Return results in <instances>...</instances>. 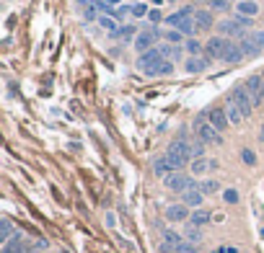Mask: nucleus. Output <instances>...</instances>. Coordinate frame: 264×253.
<instances>
[{"instance_id": "1", "label": "nucleus", "mask_w": 264, "mask_h": 253, "mask_svg": "<svg viewBox=\"0 0 264 253\" xmlns=\"http://www.w3.org/2000/svg\"><path fill=\"white\" fill-rule=\"evenodd\" d=\"M166 155L176 163V168L181 171V168H186V163H189V160L195 158V155H192V142H186L184 137H176V140H171V142H169Z\"/></svg>"}, {"instance_id": "2", "label": "nucleus", "mask_w": 264, "mask_h": 253, "mask_svg": "<svg viewBox=\"0 0 264 253\" xmlns=\"http://www.w3.org/2000/svg\"><path fill=\"white\" fill-rule=\"evenodd\" d=\"M195 130H197V140L205 142V145H220V142H223L220 132L207 121V111H205V114H197V119H195Z\"/></svg>"}, {"instance_id": "3", "label": "nucleus", "mask_w": 264, "mask_h": 253, "mask_svg": "<svg viewBox=\"0 0 264 253\" xmlns=\"http://www.w3.org/2000/svg\"><path fill=\"white\" fill-rule=\"evenodd\" d=\"M163 186H166L169 191H174V194H184V191H189V189H200V184H197L192 176H186L184 171H176V173L166 176V179H163Z\"/></svg>"}, {"instance_id": "4", "label": "nucleus", "mask_w": 264, "mask_h": 253, "mask_svg": "<svg viewBox=\"0 0 264 253\" xmlns=\"http://www.w3.org/2000/svg\"><path fill=\"white\" fill-rule=\"evenodd\" d=\"M158 39H161V31H158V29H145V31H140V34H137V39L132 41V44H135V52H137V55L150 52L153 47H158V44H161Z\"/></svg>"}, {"instance_id": "5", "label": "nucleus", "mask_w": 264, "mask_h": 253, "mask_svg": "<svg viewBox=\"0 0 264 253\" xmlns=\"http://www.w3.org/2000/svg\"><path fill=\"white\" fill-rule=\"evenodd\" d=\"M163 62V55H161V49L158 47H153L150 52H145V55H137V60H135V67L140 70V72H148V70H153L156 65H161Z\"/></svg>"}, {"instance_id": "6", "label": "nucleus", "mask_w": 264, "mask_h": 253, "mask_svg": "<svg viewBox=\"0 0 264 253\" xmlns=\"http://www.w3.org/2000/svg\"><path fill=\"white\" fill-rule=\"evenodd\" d=\"M233 98H236L238 109L244 111V119H249V116L254 114V101H251V96H249L246 86H236V88H233Z\"/></svg>"}, {"instance_id": "7", "label": "nucleus", "mask_w": 264, "mask_h": 253, "mask_svg": "<svg viewBox=\"0 0 264 253\" xmlns=\"http://www.w3.org/2000/svg\"><path fill=\"white\" fill-rule=\"evenodd\" d=\"M241 60H244V52H241V47H238V41L228 39V44H225V49H223V55H220V62H225V65H238Z\"/></svg>"}, {"instance_id": "8", "label": "nucleus", "mask_w": 264, "mask_h": 253, "mask_svg": "<svg viewBox=\"0 0 264 253\" xmlns=\"http://www.w3.org/2000/svg\"><path fill=\"white\" fill-rule=\"evenodd\" d=\"M192 217V209L186 207V204H171L166 207V220L169 222H189Z\"/></svg>"}, {"instance_id": "9", "label": "nucleus", "mask_w": 264, "mask_h": 253, "mask_svg": "<svg viewBox=\"0 0 264 253\" xmlns=\"http://www.w3.org/2000/svg\"><path fill=\"white\" fill-rule=\"evenodd\" d=\"M207 121L215 127V130L218 132H225V130H228V114H225V109H220V106H212L210 111H207Z\"/></svg>"}, {"instance_id": "10", "label": "nucleus", "mask_w": 264, "mask_h": 253, "mask_svg": "<svg viewBox=\"0 0 264 253\" xmlns=\"http://www.w3.org/2000/svg\"><path fill=\"white\" fill-rule=\"evenodd\" d=\"M176 171H179V168H176V163H174L169 155H161V158L153 160V173L161 176V179H166V176H171V173H176Z\"/></svg>"}, {"instance_id": "11", "label": "nucleus", "mask_w": 264, "mask_h": 253, "mask_svg": "<svg viewBox=\"0 0 264 253\" xmlns=\"http://www.w3.org/2000/svg\"><path fill=\"white\" fill-rule=\"evenodd\" d=\"M225 44H228V39H225V36H220V34H215V36H210V39H207V44H205V52H207V60H212V57H218V60H220V55H223V49H225Z\"/></svg>"}, {"instance_id": "12", "label": "nucleus", "mask_w": 264, "mask_h": 253, "mask_svg": "<svg viewBox=\"0 0 264 253\" xmlns=\"http://www.w3.org/2000/svg\"><path fill=\"white\" fill-rule=\"evenodd\" d=\"M195 11L197 8H192V6H186V8H179L176 13H169L166 16V26H174V29H179L186 18H195Z\"/></svg>"}, {"instance_id": "13", "label": "nucleus", "mask_w": 264, "mask_h": 253, "mask_svg": "<svg viewBox=\"0 0 264 253\" xmlns=\"http://www.w3.org/2000/svg\"><path fill=\"white\" fill-rule=\"evenodd\" d=\"M210 67V60L207 57H186L184 60V70L189 75H197V72H205Z\"/></svg>"}, {"instance_id": "14", "label": "nucleus", "mask_w": 264, "mask_h": 253, "mask_svg": "<svg viewBox=\"0 0 264 253\" xmlns=\"http://www.w3.org/2000/svg\"><path fill=\"white\" fill-rule=\"evenodd\" d=\"M0 253H29V243L23 240L21 233H16V235L3 245V250H0Z\"/></svg>"}, {"instance_id": "15", "label": "nucleus", "mask_w": 264, "mask_h": 253, "mask_svg": "<svg viewBox=\"0 0 264 253\" xmlns=\"http://www.w3.org/2000/svg\"><path fill=\"white\" fill-rule=\"evenodd\" d=\"M225 114H228V121L231 124H241L244 121V111L238 109V104H236V98H233V93L225 98Z\"/></svg>"}, {"instance_id": "16", "label": "nucleus", "mask_w": 264, "mask_h": 253, "mask_svg": "<svg viewBox=\"0 0 264 253\" xmlns=\"http://www.w3.org/2000/svg\"><path fill=\"white\" fill-rule=\"evenodd\" d=\"M202 201H205V194H202L200 189H189V191L181 194V204H186L189 209H200Z\"/></svg>"}, {"instance_id": "17", "label": "nucleus", "mask_w": 264, "mask_h": 253, "mask_svg": "<svg viewBox=\"0 0 264 253\" xmlns=\"http://www.w3.org/2000/svg\"><path fill=\"white\" fill-rule=\"evenodd\" d=\"M215 168H218V160H212V158H200V160L192 163V173H195V176H205V173L215 171Z\"/></svg>"}, {"instance_id": "18", "label": "nucleus", "mask_w": 264, "mask_h": 253, "mask_svg": "<svg viewBox=\"0 0 264 253\" xmlns=\"http://www.w3.org/2000/svg\"><path fill=\"white\" fill-rule=\"evenodd\" d=\"M238 47H241V52H244V57H259V55L264 52V49H261V47L256 44V41L251 39V34H249V36H244V39L238 41Z\"/></svg>"}, {"instance_id": "19", "label": "nucleus", "mask_w": 264, "mask_h": 253, "mask_svg": "<svg viewBox=\"0 0 264 253\" xmlns=\"http://www.w3.org/2000/svg\"><path fill=\"white\" fill-rule=\"evenodd\" d=\"M195 23H197V29H200V31H207V29L218 26L210 11H195Z\"/></svg>"}, {"instance_id": "20", "label": "nucleus", "mask_w": 264, "mask_h": 253, "mask_svg": "<svg viewBox=\"0 0 264 253\" xmlns=\"http://www.w3.org/2000/svg\"><path fill=\"white\" fill-rule=\"evenodd\" d=\"M236 13H238V16H246V18H254V16L259 13L256 0H241V3H236Z\"/></svg>"}, {"instance_id": "21", "label": "nucleus", "mask_w": 264, "mask_h": 253, "mask_svg": "<svg viewBox=\"0 0 264 253\" xmlns=\"http://www.w3.org/2000/svg\"><path fill=\"white\" fill-rule=\"evenodd\" d=\"M137 26H132V23H125V26H119V31L117 34H111V39H125V41H135L137 39Z\"/></svg>"}, {"instance_id": "22", "label": "nucleus", "mask_w": 264, "mask_h": 253, "mask_svg": "<svg viewBox=\"0 0 264 253\" xmlns=\"http://www.w3.org/2000/svg\"><path fill=\"white\" fill-rule=\"evenodd\" d=\"M171 72H174V62H171V60H163L161 65H156L153 70H148L145 75H148V78H161V75H171Z\"/></svg>"}, {"instance_id": "23", "label": "nucleus", "mask_w": 264, "mask_h": 253, "mask_svg": "<svg viewBox=\"0 0 264 253\" xmlns=\"http://www.w3.org/2000/svg\"><path fill=\"white\" fill-rule=\"evenodd\" d=\"M13 235H16V230H13L11 220H8V217H3V220H0V240H3V245H6Z\"/></svg>"}, {"instance_id": "24", "label": "nucleus", "mask_w": 264, "mask_h": 253, "mask_svg": "<svg viewBox=\"0 0 264 253\" xmlns=\"http://www.w3.org/2000/svg\"><path fill=\"white\" fill-rule=\"evenodd\" d=\"M207 222H210V212H205V209H195L189 217V225H195V227H202Z\"/></svg>"}, {"instance_id": "25", "label": "nucleus", "mask_w": 264, "mask_h": 253, "mask_svg": "<svg viewBox=\"0 0 264 253\" xmlns=\"http://www.w3.org/2000/svg\"><path fill=\"white\" fill-rule=\"evenodd\" d=\"M184 240H186V243H192V245H197V243L202 240V233H200V227H195V225H186Z\"/></svg>"}, {"instance_id": "26", "label": "nucleus", "mask_w": 264, "mask_h": 253, "mask_svg": "<svg viewBox=\"0 0 264 253\" xmlns=\"http://www.w3.org/2000/svg\"><path fill=\"white\" fill-rule=\"evenodd\" d=\"M99 26H101L104 31H109V34H117V31H119L117 18H111V16H101V18H99Z\"/></svg>"}, {"instance_id": "27", "label": "nucleus", "mask_w": 264, "mask_h": 253, "mask_svg": "<svg viewBox=\"0 0 264 253\" xmlns=\"http://www.w3.org/2000/svg\"><path fill=\"white\" fill-rule=\"evenodd\" d=\"M99 18H101V13H99V6H96V3H91V6L83 8V21H86V23H93V21H99Z\"/></svg>"}, {"instance_id": "28", "label": "nucleus", "mask_w": 264, "mask_h": 253, "mask_svg": "<svg viewBox=\"0 0 264 253\" xmlns=\"http://www.w3.org/2000/svg\"><path fill=\"white\" fill-rule=\"evenodd\" d=\"M184 49L189 52V57H200V52H202V44H200L197 39H186V41H184Z\"/></svg>"}, {"instance_id": "29", "label": "nucleus", "mask_w": 264, "mask_h": 253, "mask_svg": "<svg viewBox=\"0 0 264 253\" xmlns=\"http://www.w3.org/2000/svg\"><path fill=\"white\" fill-rule=\"evenodd\" d=\"M218 189H220V184H218L215 179H205V181L200 184V191H202L205 196H210V194H215Z\"/></svg>"}, {"instance_id": "30", "label": "nucleus", "mask_w": 264, "mask_h": 253, "mask_svg": "<svg viewBox=\"0 0 264 253\" xmlns=\"http://www.w3.org/2000/svg\"><path fill=\"white\" fill-rule=\"evenodd\" d=\"M181 39H184V34H181V31H176V29L166 34V41H169L171 47H181Z\"/></svg>"}, {"instance_id": "31", "label": "nucleus", "mask_w": 264, "mask_h": 253, "mask_svg": "<svg viewBox=\"0 0 264 253\" xmlns=\"http://www.w3.org/2000/svg\"><path fill=\"white\" fill-rule=\"evenodd\" d=\"M132 16L135 18H145V16H150V8L145 3H137V6H132Z\"/></svg>"}, {"instance_id": "32", "label": "nucleus", "mask_w": 264, "mask_h": 253, "mask_svg": "<svg viewBox=\"0 0 264 253\" xmlns=\"http://www.w3.org/2000/svg\"><path fill=\"white\" fill-rule=\"evenodd\" d=\"M192 155H195V160H200V158H207L205 155V142H192Z\"/></svg>"}, {"instance_id": "33", "label": "nucleus", "mask_w": 264, "mask_h": 253, "mask_svg": "<svg viewBox=\"0 0 264 253\" xmlns=\"http://www.w3.org/2000/svg\"><path fill=\"white\" fill-rule=\"evenodd\" d=\"M241 160H244L246 165H254V163H256V153L246 147V150H241Z\"/></svg>"}, {"instance_id": "34", "label": "nucleus", "mask_w": 264, "mask_h": 253, "mask_svg": "<svg viewBox=\"0 0 264 253\" xmlns=\"http://www.w3.org/2000/svg\"><path fill=\"white\" fill-rule=\"evenodd\" d=\"M223 199L228 201V204H236V201H238V191H236V189H225V191H223Z\"/></svg>"}, {"instance_id": "35", "label": "nucleus", "mask_w": 264, "mask_h": 253, "mask_svg": "<svg viewBox=\"0 0 264 253\" xmlns=\"http://www.w3.org/2000/svg\"><path fill=\"white\" fill-rule=\"evenodd\" d=\"M228 3H231V0H207L210 11H220V8H228Z\"/></svg>"}, {"instance_id": "36", "label": "nucleus", "mask_w": 264, "mask_h": 253, "mask_svg": "<svg viewBox=\"0 0 264 253\" xmlns=\"http://www.w3.org/2000/svg\"><path fill=\"white\" fill-rule=\"evenodd\" d=\"M233 21H236L244 31H249V26H251V21H254V18H246V16H238V13H236V16H233Z\"/></svg>"}, {"instance_id": "37", "label": "nucleus", "mask_w": 264, "mask_h": 253, "mask_svg": "<svg viewBox=\"0 0 264 253\" xmlns=\"http://www.w3.org/2000/svg\"><path fill=\"white\" fill-rule=\"evenodd\" d=\"M251 39L264 49V29H254V31H251Z\"/></svg>"}, {"instance_id": "38", "label": "nucleus", "mask_w": 264, "mask_h": 253, "mask_svg": "<svg viewBox=\"0 0 264 253\" xmlns=\"http://www.w3.org/2000/svg\"><path fill=\"white\" fill-rule=\"evenodd\" d=\"M148 18L153 21V23H158V21H166V18H163V13H161L158 8H153V11H150V16H148Z\"/></svg>"}, {"instance_id": "39", "label": "nucleus", "mask_w": 264, "mask_h": 253, "mask_svg": "<svg viewBox=\"0 0 264 253\" xmlns=\"http://www.w3.org/2000/svg\"><path fill=\"white\" fill-rule=\"evenodd\" d=\"M184 52H186L184 47H174V55H171V62H179V60L184 57Z\"/></svg>"}, {"instance_id": "40", "label": "nucleus", "mask_w": 264, "mask_h": 253, "mask_svg": "<svg viewBox=\"0 0 264 253\" xmlns=\"http://www.w3.org/2000/svg\"><path fill=\"white\" fill-rule=\"evenodd\" d=\"M215 253H238V248H218Z\"/></svg>"}, {"instance_id": "41", "label": "nucleus", "mask_w": 264, "mask_h": 253, "mask_svg": "<svg viewBox=\"0 0 264 253\" xmlns=\"http://www.w3.org/2000/svg\"><path fill=\"white\" fill-rule=\"evenodd\" d=\"M259 101H261V106H264V83H261V93H259Z\"/></svg>"}, {"instance_id": "42", "label": "nucleus", "mask_w": 264, "mask_h": 253, "mask_svg": "<svg viewBox=\"0 0 264 253\" xmlns=\"http://www.w3.org/2000/svg\"><path fill=\"white\" fill-rule=\"evenodd\" d=\"M78 3H81V6L86 8V6H91V3H93V0H78Z\"/></svg>"}, {"instance_id": "43", "label": "nucleus", "mask_w": 264, "mask_h": 253, "mask_svg": "<svg viewBox=\"0 0 264 253\" xmlns=\"http://www.w3.org/2000/svg\"><path fill=\"white\" fill-rule=\"evenodd\" d=\"M109 3H111V6H119V3H125V0H109Z\"/></svg>"}, {"instance_id": "44", "label": "nucleus", "mask_w": 264, "mask_h": 253, "mask_svg": "<svg viewBox=\"0 0 264 253\" xmlns=\"http://www.w3.org/2000/svg\"><path fill=\"white\" fill-rule=\"evenodd\" d=\"M259 140H261V142H264V127H261V132H259Z\"/></svg>"}, {"instance_id": "45", "label": "nucleus", "mask_w": 264, "mask_h": 253, "mask_svg": "<svg viewBox=\"0 0 264 253\" xmlns=\"http://www.w3.org/2000/svg\"><path fill=\"white\" fill-rule=\"evenodd\" d=\"M127 3H130V6H137V3H140V0H127Z\"/></svg>"}, {"instance_id": "46", "label": "nucleus", "mask_w": 264, "mask_h": 253, "mask_svg": "<svg viewBox=\"0 0 264 253\" xmlns=\"http://www.w3.org/2000/svg\"><path fill=\"white\" fill-rule=\"evenodd\" d=\"M174 253H181V250H174Z\"/></svg>"}, {"instance_id": "47", "label": "nucleus", "mask_w": 264, "mask_h": 253, "mask_svg": "<svg viewBox=\"0 0 264 253\" xmlns=\"http://www.w3.org/2000/svg\"><path fill=\"white\" fill-rule=\"evenodd\" d=\"M44 253H47V250H44Z\"/></svg>"}]
</instances>
